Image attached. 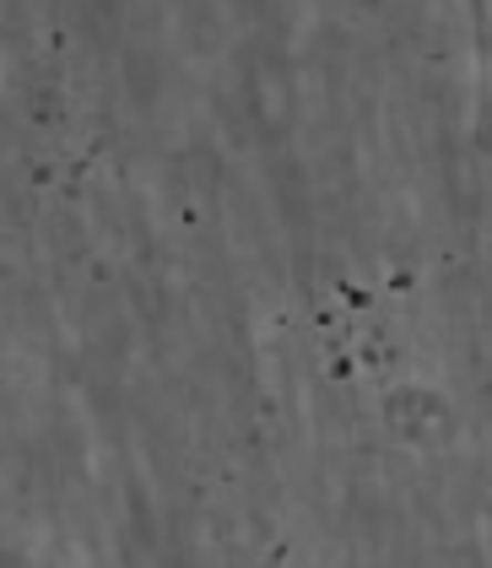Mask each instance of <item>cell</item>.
<instances>
[{
  "mask_svg": "<svg viewBox=\"0 0 492 568\" xmlns=\"http://www.w3.org/2000/svg\"><path fill=\"white\" fill-rule=\"evenodd\" d=\"M476 28H482V77H488V109H492V0H476Z\"/></svg>",
  "mask_w": 492,
  "mask_h": 568,
  "instance_id": "1",
  "label": "cell"
}]
</instances>
